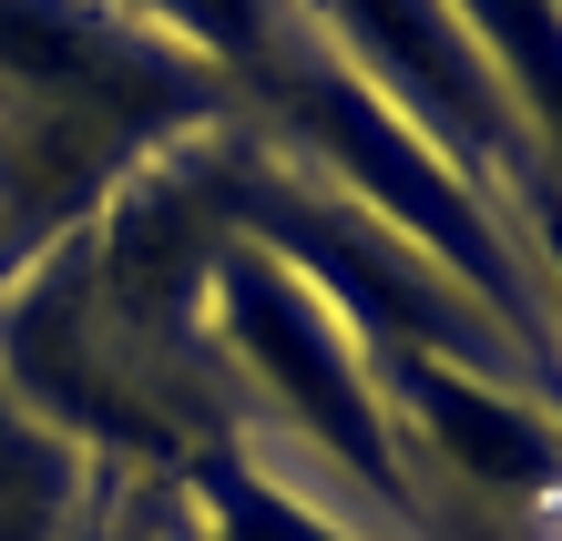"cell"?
I'll use <instances>...</instances> for the list:
<instances>
[{"label": "cell", "mask_w": 562, "mask_h": 541, "mask_svg": "<svg viewBox=\"0 0 562 541\" xmlns=\"http://www.w3.org/2000/svg\"><path fill=\"white\" fill-rule=\"evenodd\" d=\"M194 205H205V184H194ZM194 307H205V337L246 368V388L277 398V419L307 439V450H327L400 531L429 521V491H419V470H409V439H400V419H389V398H379L369 337H358V317L286 246H267V235L225 225L205 205Z\"/></svg>", "instance_id": "cell-1"}, {"label": "cell", "mask_w": 562, "mask_h": 541, "mask_svg": "<svg viewBox=\"0 0 562 541\" xmlns=\"http://www.w3.org/2000/svg\"><path fill=\"white\" fill-rule=\"evenodd\" d=\"M369 368H379V398L400 419V439H440V460L460 481H481V491H552L562 481V409H542L521 379L440 358V348H389V337H369Z\"/></svg>", "instance_id": "cell-2"}, {"label": "cell", "mask_w": 562, "mask_h": 541, "mask_svg": "<svg viewBox=\"0 0 562 541\" xmlns=\"http://www.w3.org/2000/svg\"><path fill=\"white\" fill-rule=\"evenodd\" d=\"M450 21L471 31V52L491 61L502 103L521 113L532 154L562 184V0H450Z\"/></svg>", "instance_id": "cell-3"}, {"label": "cell", "mask_w": 562, "mask_h": 541, "mask_svg": "<svg viewBox=\"0 0 562 541\" xmlns=\"http://www.w3.org/2000/svg\"><path fill=\"white\" fill-rule=\"evenodd\" d=\"M184 500L205 511V541H348V531H327L296 491H277L236 439L184 450Z\"/></svg>", "instance_id": "cell-4"}]
</instances>
